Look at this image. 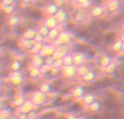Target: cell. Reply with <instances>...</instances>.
I'll use <instances>...</instances> for the list:
<instances>
[{
    "mask_svg": "<svg viewBox=\"0 0 124 119\" xmlns=\"http://www.w3.org/2000/svg\"><path fill=\"white\" fill-rule=\"evenodd\" d=\"M2 52H3V51H2V48H1V47H0V56H1V55H2Z\"/></svg>",
    "mask_w": 124,
    "mask_h": 119,
    "instance_id": "cell-50",
    "label": "cell"
},
{
    "mask_svg": "<svg viewBox=\"0 0 124 119\" xmlns=\"http://www.w3.org/2000/svg\"><path fill=\"white\" fill-rule=\"evenodd\" d=\"M60 34V30L58 28H54V29H50L49 30V34H48V38L49 39H56L57 37L59 36Z\"/></svg>",
    "mask_w": 124,
    "mask_h": 119,
    "instance_id": "cell-27",
    "label": "cell"
},
{
    "mask_svg": "<svg viewBox=\"0 0 124 119\" xmlns=\"http://www.w3.org/2000/svg\"><path fill=\"white\" fill-rule=\"evenodd\" d=\"M56 39H57L56 40L57 45L59 46H68L72 41V37L68 32H61Z\"/></svg>",
    "mask_w": 124,
    "mask_h": 119,
    "instance_id": "cell-2",
    "label": "cell"
},
{
    "mask_svg": "<svg viewBox=\"0 0 124 119\" xmlns=\"http://www.w3.org/2000/svg\"><path fill=\"white\" fill-rule=\"evenodd\" d=\"M28 75H30L31 78H38L40 76V69L38 67H35V66H31L30 69H28Z\"/></svg>",
    "mask_w": 124,
    "mask_h": 119,
    "instance_id": "cell-17",
    "label": "cell"
},
{
    "mask_svg": "<svg viewBox=\"0 0 124 119\" xmlns=\"http://www.w3.org/2000/svg\"><path fill=\"white\" fill-rule=\"evenodd\" d=\"M73 56V65L74 66H81L84 65L86 61V56L83 53H75Z\"/></svg>",
    "mask_w": 124,
    "mask_h": 119,
    "instance_id": "cell-8",
    "label": "cell"
},
{
    "mask_svg": "<svg viewBox=\"0 0 124 119\" xmlns=\"http://www.w3.org/2000/svg\"><path fill=\"white\" fill-rule=\"evenodd\" d=\"M33 41H34L35 43H41L44 41V37L40 36L38 33H36V35H35L34 38H33Z\"/></svg>",
    "mask_w": 124,
    "mask_h": 119,
    "instance_id": "cell-36",
    "label": "cell"
},
{
    "mask_svg": "<svg viewBox=\"0 0 124 119\" xmlns=\"http://www.w3.org/2000/svg\"><path fill=\"white\" fill-rule=\"evenodd\" d=\"M54 17L56 19V21L58 24H62L66 21V19H68V13H66V11L63 10V9H59V10L57 11L56 14L54 15Z\"/></svg>",
    "mask_w": 124,
    "mask_h": 119,
    "instance_id": "cell-7",
    "label": "cell"
},
{
    "mask_svg": "<svg viewBox=\"0 0 124 119\" xmlns=\"http://www.w3.org/2000/svg\"><path fill=\"white\" fill-rule=\"evenodd\" d=\"M121 47H122V42H121L120 40H118V41H116V42L112 43L111 50L113 52H120L121 51Z\"/></svg>",
    "mask_w": 124,
    "mask_h": 119,
    "instance_id": "cell-30",
    "label": "cell"
},
{
    "mask_svg": "<svg viewBox=\"0 0 124 119\" xmlns=\"http://www.w3.org/2000/svg\"><path fill=\"white\" fill-rule=\"evenodd\" d=\"M0 119H7L6 117H4L3 115H1V114H0Z\"/></svg>",
    "mask_w": 124,
    "mask_h": 119,
    "instance_id": "cell-49",
    "label": "cell"
},
{
    "mask_svg": "<svg viewBox=\"0 0 124 119\" xmlns=\"http://www.w3.org/2000/svg\"><path fill=\"white\" fill-rule=\"evenodd\" d=\"M58 10H59V6L58 4H56V3L48 4V6L46 7V9H45V11H46V13L48 14V16H54Z\"/></svg>",
    "mask_w": 124,
    "mask_h": 119,
    "instance_id": "cell-13",
    "label": "cell"
},
{
    "mask_svg": "<svg viewBox=\"0 0 124 119\" xmlns=\"http://www.w3.org/2000/svg\"><path fill=\"white\" fill-rule=\"evenodd\" d=\"M32 41L33 40H25V39H22V46H23V48H25V49H31V48L33 47Z\"/></svg>",
    "mask_w": 124,
    "mask_h": 119,
    "instance_id": "cell-35",
    "label": "cell"
},
{
    "mask_svg": "<svg viewBox=\"0 0 124 119\" xmlns=\"http://www.w3.org/2000/svg\"><path fill=\"white\" fill-rule=\"evenodd\" d=\"M37 33H38L40 36H43L44 38H47L48 37V34H49V29H48L47 27H45V26H41V27H39V29L37 30Z\"/></svg>",
    "mask_w": 124,
    "mask_h": 119,
    "instance_id": "cell-28",
    "label": "cell"
},
{
    "mask_svg": "<svg viewBox=\"0 0 124 119\" xmlns=\"http://www.w3.org/2000/svg\"><path fill=\"white\" fill-rule=\"evenodd\" d=\"M120 41L121 42H124V33H122V35L120 36Z\"/></svg>",
    "mask_w": 124,
    "mask_h": 119,
    "instance_id": "cell-46",
    "label": "cell"
},
{
    "mask_svg": "<svg viewBox=\"0 0 124 119\" xmlns=\"http://www.w3.org/2000/svg\"><path fill=\"white\" fill-rule=\"evenodd\" d=\"M44 26L45 27H47L48 29H54V28H57V26H58V23H57L56 19H54V16H48L47 19L45 20V22H44Z\"/></svg>",
    "mask_w": 124,
    "mask_h": 119,
    "instance_id": "cell-9",
    "label": "cell"
},
{
    "mask_svg": "<svg viewBox=\"0 0 124 119\" xmlns=\"http://www.w3.org/2000/svg\"><path fill=\"white\" fill-rule=\"evenodd\" d=\"M94 101H95V96L93 95L92 93H87V94H84L83 95V103L86 105V106L90 105Z\"/></svg>",
    "mask_w": 124,
    "mask_h": 119,
    "instance_id": "cell-20",
    "label": "cell"
},
{
    "mask_svg": "<svg viewBox=\"0 0 124 119\" xmlns=\"http://www.w3.org/2000/svg\"><path fill=\"white\" fill-rule=\"evenodd\" d=\"M121 51L124 52V42H122V47H121Z\"/></svg>",
    "mask_w": 124,
    "mask_h": 119,
    "instance_id": "cell-48",
    "label": "cell"
},
{
    "mask_svg": "<svg viewBox=\"0 0 124 119\" xmlns=\"http://www.w3.org/2000/svg\"><path fill=\"white\" fill-rule=\"evenodd\" d=\"M95 78H96V73L93 72V70H88V72L82 77L83 81H85V82H92V81L95 80Z\"/></svg>",
    "mask_w": 124,
    "mask_h": 119,
    "instance_id": "cell-15",
    "label": "cell"
},
{
    "mask_svg": "<svg viewBox=\"0 0 124 119\" xmlns=\"http://www.w3.org/2000/svg\"><path fill=\"white\" fill-rule=\"evenodd\" d=\"M8 24L11 27H16L20 24V17L17 15H11L8 19Z\"/></svg>",
    "mask_w": 124,
    "mask_h": 119,
    "instance_id": "cell-18",
    "label": "cell"
},
{
    "mask_svg": "<svg viewBox=\"0 0 124 119\" xmlns=\"http://www.w3.org/2000/svg\"><path fill=\"white\" fill-rule=\"evenodd\" d=\"M40 74H45V73H47V72H49L50 69H51V66H49V65H46V64H44L43 66H41L40 68Z\"/></svg>",
    "mask_w": 124,
    "mask_h": 119,
    "instance_id": "cell-39",
    "label": "cell"
},
{
    "mask_svg": "<svg viewBox=\"0 0 124 119\" xmlns=\"http://www.w3.org/2000/svg\"><path fill=\"white\" fill-rule=\"evenodd\" d=\"M106 68V72L108 73V74H112V73H114L116 72V65L114 63H110L109 65L107 66V67H105Z\"/></svg>",
    "mask_w": 124,
    "mask_h": 119,
    "instance_id": "cell-31",
    "label": "cell"
},
{
    "mask_svg": "<svg viewBox=\"0 0 124 119\" xmlns=\"http://www.w3.org/2000/svg\"><path fill=\"white\" fill-rule=\"evenodd\" d=\"M44 64H45V59H44L43 56H40L39 54H36V55L33 56V59H32V66H35V67L40 68Z\"/></svg>",
    "mask_w": 124,
    "mask_h": 119,
    "instance_id": "cell-11",
    "label": "cell"
},
{
    "mask_svg": "<svg viewBox=\"0 0 124 119\" xmlns=\"http://www.w3.org/2000/svg\"><path fill=\"white\" fill-rule=\"evenodd\" d=\"M63 56H64V54L62 53L60 50H59V49H56V51L54 52V54H52L51 58L54 59V60H60V59L63 58Z\"/></svg>",
    "mask_w": 124,
    "mask_h": 119,
    "instance_id": "cell-32",
    "label": "cell"
},
{
    "mask_svg": "<svg viewBox=\"0 0 124 119\" xmlns=\"http://www.w3.org/2000/svg\"><path fill=\"white\" fill-rule=\"evenodd\" d=\"M1 86H2V79L0 78V87H1Z\"/></svg>",
    "mask_w": 124,
    "mask_h": 119,
    "instance_id": "cell-54",
    "label": "cell"
},
{
    "mask_svg": "<svg viewBox=\"0 0 124 119\" xmlns=\"http://www.w3.org/2000/svg\"><path fill=\"white\" fill-rule=\"evenodd\" d=\"M63 77L65 79H71L76 75V66L71 65V66H63V70H62Z\"/></svg>",
    "mask_w": 124,
    "mask_h": 119,
    "instance_id": "cell-3",
    "label": "cell"
},
{
    "mask_svg": "<svg viewBox=\"0 0 124 119\" xmlns=\"http://www.w3.org/2000/svg\"><path fill=\"white\" fill-rule=\"evenodd\" d=\"M34 104L32 103V101H26L25 100V102L23 103V104L21 105V106L19 107V111H20V113L21 114H28L30 112H32V111H34Z\"/></svg>",
    "mask_w": 124,
    "mask_h": 119,
    "instance_id": "cell-6",
    "label": "cell"
},
{
    "mask_svg": "<svg viewBox=\"0 0 124 119\" xmlns=\"http://www.w3.org/2000/svg\"><path fill=\"white\" fill-rule=\"evenodd\" d=\"M21 67H22V65H21V63H20L19 61H13L12 63H11V65H10V68H11L12 72H20Z\"/></svg>",
    "mask_w": 124,
    "mask_h": 119,
    "instance_id": "cell-26",
    "label": "cell"
},
{
    "mask_svg": "<svg viewBox=\"0 0 124 119\" xmlns=\"http://www.w3.org/2000/svg\"><path fill=\"white\" fill-rule=\"evenodd\" d=\"M14 4V0H1V6L2 8L8 6H13Z\"/></svg>",
    "mask_w": 124,
    "mask_h": 119,
    "instance_id": "cell-38",
    "label": "cell"
},
{
    "mask_svg": "<svg viewBox=\"0 0 124 119\" xmlns=\"http://www.w3.org/2000/svg\"><path fill=\"white\" fill-rule=\"evenodd\" d=\"M103 8L100 6H95L92 8V10H90V15H92L93 17H100L101 15H103Z\"/></svg>",
    "mask_w": 124,
    "mask_h": 119,
    "instance_id": "cell-14",
    "label": "cell"
},
{
    "mask_svg": "<svg viewBox=\"0 0 124 119\" xmlns=\"http://www.w3.org/2000/svg\"><path fill=\"white\" fill-rule=\"evenodd\" d=\"M88 70H90V69L87 67V66H85V65H81V66H78V68L76 69V74L78 75V76L83 77L84 75H85L86 73L88 72Z\"/></svg>",
    "mask_w": 124,
    "mask_h": 119,
    "instance_id": "cell-24",
    "label": "cell"
},
{
    "mask_svg": "<svg viewBox=\"0 0 124 119\" xmlns=\"http://www.w3.org/2000/svg\"><path fill=\"white\" fill-rule=\"evenodd\" d=\"M77 119H87V118H86V117H83V116H82V117H78Z\"/></svg>",
    "mask_w": 124,
    "mask_h": 119,
    "instance_id": "cell-52",
    "label": "cell"
},
{
    "mask_svg": "<svg viewBox=\"0 0 124 119\" xmlns=\"http://www.w3.org/2000/svg\"><path fill=\"white\" fill-rule=\"evenodd\" d=\"M17 119H28L27 118V114H21L20 113V115L16 117Z\"/></svg>",
    "mask_w": 124,
    "mask_h": 119,
    "instance_id": "cell-44",
    "label": "cell"
},
{
    "mask_svg": "<svg viewBox=\"0 0 124 119\" xmlns=\"http://www.w3.org/2000/svg\"><path fill=\"white\" fill-rule=\"evenodd\" d=\"M24 80V77L22 75V73L20 72H13L10 76V82L13 86H20Z\"/></svg>",
    "mask_w": 124,
    "mask_h": 119,
    "instance_id": "cell-5",
    "label": "cell"
},
{
    "mask_svg": "<svg viewBox=\"0 0 124 119\" xmlns=\"http://www.w3.org/2000/svg\"><path fill=\"white\" fill-rule=\"evenodd\" d=\"M24 102H25V98H24L23 94H17V95L13 99V105L16 107H20Z\"/></svg>",
    "mask_w": 124,
    "mask_h": 119,
    "instance_id": "cell-19",
    "label": "cell"
},
{
    "mask_svg": "<svg viewBox=\"0 0 124 119\" xmlns=\"http://www.w3.org/2000/svg\"><path fill=\"white\" fill-rule=\"evenodd\" d=\"M112 62V60H111V58H110L109 55H102L100 59H99V63H100V65L102 66V67H107L108 65H109L110 63Z\"/></svg>",
    "mask_w": 124,
    "mask_h": 119,
    "instance_id": "cell-21",
    "label": "cell"
},
{
    "mask_svg": "<svg viewBox=\"0 0 124 119\" xmlns=\"http://www.w3.org/2000/svg\"><path fill=\"white\" fill-rule=\"evenodd\" d=\"M33 1H34V0H22V2H23L24 4H28V3H32Z\"/></svg>",
    "mask_w": 124,
    "mask_h": 119,
    "instance_id": "cell-45",
    "label": "cell"
},
{
    "mask_svg": "<svg viewBox=\"0 0 124 119\" xmlns=\"http://www.w3.org/2000/svg\"><path fill=\"white\" fill-rule=\"evenodd\" d=\"M2 10H3V12L6 13V14H12L13 11H14V6L4 7V8H2Z\"/></svg>",
    "mask_w": 124,
    "mask_h": 119,
    "instance_id": "cell-37",
    "label": "cell"
},
{
    "mask_svg": "<svg viewBox=\"0 0 124 119\" xmlns=\"http://www.w3.org/2000/svg\"><path fill=\"white\" fill-rule=\"evenodd\" d=\"M37 30L33 29V28H28V29H26L25 32H24L23 34V39H25V40H33V38H34V36L36 35Z\"/></svg>",
    "mask_w": 124,
    "mask_h": 119,
    "instance_id": "cell-16",
    "label": "cell"
},
{
    "mask_svg": "<svg viewBox=\"0 0 124 119\" xmlns=\"http://www.w3.org/2000/svg\"><path fill=\"white\" fill-rule=\"evenodd\" d=\"M107 1H108V2H110V1H113V0H107Z\"/></svg>",
    "mask_w": 124,
    "mask_h": 119,
    "instance_id": "cell-55",
    "label": "cell"
},
{
    "mask_svg": "<svg viewBox=\"0 0 124 119\" xmlns=\"http://www.w3.org/2000/svg\"><path fill=\"white\" fill-rule=\"evenodd\" d=\"M66 119H77V117L76 116H74V115H70Z\"/></svg>",
    "mask_w": 124,
    "mask_h": 119,
    "instance_id": "cell-47",
    "label": "cell"
},
{
    "mask_svg": "<svg viewBox=\"0 0 124 119\" xmlns=\"http://www.w3.org/2000/svg\"><path fill=\"white\" fill-rule=\"evenodd\" d=\"M84 20V13L83 12H78L75 14V21L76 22H81Z\"/></svg>",
    "mask_w": 124,
    "mask_h": 119,
    "instance_id": "cell-40",
    "label": "cell"
},
{
    "mask_svg": "<svg viewBox=\"0 0 124 119\" xmlns=\"http://www.w3.org/2000/svg\"><path fill=\"white\" fill-rule=\"evenodd\" d=\"M52 63H54V59H52L51 56H48L47 59H45V64H46V65L51 66Z\"/></svg>",
    "mask_w": 124,
    "mask_h": 119,
    "instance_id": "cell-42",
    "label": "cell"
},
{
    "mask_svg": "<svg viewBox=\"0 0 124 119\" xmlns=\"http://www.w3.org/2000/svg\"><path fill=\"white\" fill-rule=\"evenodd\" d=\"M36 113H35V112L34 111H32V112H30V113H28L27 114V118L28 119H35V118H36Z\"/></svg>",
    "mask_w": 124,
    "mask_h": 119,
    "instance_id": "cell-43",
    "label": "cell"
},
{
    "mask_svg": "<svg viewBox=\"0 0 124 119\" xmlns=\"http://www.w3.org/2000/svg\"><path fill=\"white\" fill-rule=\"evenodd\" d=\"M0 95H1V89H0Z\"/></svg>",
    "mask_w": 124,
    "mask_h": 119,
    "instance_id": "cell-56",
    "label": "cell"
},
{
    "mask_svg": "<svg viewBox=\"0 0 124 119\" xmlns=\"http://www.w3.org/2000/svg\"><path fill=\"white\" fill-rule=\"evenodd\" d=\"M50 90H51V87H50V85L48 82H46V83H43V85L39 87V91L40 92H43V93H49L50 92Z\"/></svg>",
    "mask_w": 124,
    "mask_h": 119,
    "instance_id": "cell-29",
    "label": "cell"
},
{
    "mask_svg": "<svg viewBox=\"0 0 124 119\" xmlns=\"http://www.w3.org/2000/svg\"><path fill=\"white\" fill-rule=\"evenodd\" d=\"M88 108H89L90 112H94V113L95 112H98L100 109V103L97 102V101H94L90 105H88Z\"/></svg>",
    "mask_w": 124,
    "mask_h": 119,
    "instance_id": "cell-25",
    "label": "cell"
},
{
    "mask_svg": "<svg viewBox=\"0 0 124 119\" xmlns=\"http://www.w3.org/2000/svg\"><path fill=\"white\" fill-rule=\"evenodd\" d=\"M76 2L83 8H87L90 3H92V0H76Z\"/></svg>",
    "mask_w": 124,
    "mask_h": 119,
    "instance_id": "cell-34",
    "label": "cell"
},
{
    "mask_svg": "<svg viewBox=\"0 0 124 119\" xmlns=\"http://www.w3.org/2000/svg\"><path fill=\"white\" fill-rule=\"evenodd\" d=\"M8 119H17V118L16 117H9Z\"/></svg>",
    "mask_w": 124,
    "mask_h": 119,
    "instance_id": "cell-53",
    "label": "cell"
},
{
    "mask_svg": "<svg viewBox=\"0 0 124 119\" xmlns=\"http://www.w3.org/2000/svg\"><path fill=\"white\" fill-rule=\"evenodd\" d=\"M62 63H63V66L73 65V56L71 55V54H65V55L62 58Z\"/></svg>",
    "mask_w": 124,
    "mask_h": 119,
    "instance_id": "cell-22",
    "label": "cell"
},
{
    "mask_svg": "<svg viewBox=\"0 0 124 119\" xmlns=\"http://www.w3.org/2000/svg\"><path fill=\"white\" fill-rule=\"evenodd\" d=\"M56 49H57V48H54V46H51V45L43 46L40 52H39V55L43 56L44 59L48 58V56H52V54H54V52L56 51Z\"/></svg>",
    "mask_w": 124,
    "mask_h": 119,
    "instance_id": "cell-4",
    "label": "cell"
},
{
    "mask_svg": "<svg viewBox=\"0 0 124 119\" xmlns=\"http://www.w3.org/2000/svg\"><path fill=\"white\" fill-rule=\"evenodd\" d=\"M41 48H43V46H41V43H35L33 45V47L31 48V52H32L33 55H36V54H39V52H40Z\"/></svg>",
    "mask_w": 124,
    "mask_h": 119,
    "instance_id": "cell-23",
    "label": "cell"
},
{
    "mask_svg": "<svg viewBox=\"0 0 124 119\" xmlns=\"http://www.w3.org/2000/svg\"><path fill=\"white\" fill-rule=\"evenodd\" d=\"M0 114H1V115H3L4 117L8 119L9 117H10V115H11V112L9 111V109H2V111L0 112Z\"/></svg>",
    "mask_w": 124,
    "mask_h": 119,
    "instance_id": "cell-41",
    "label": "cell"
},
{
    "mask_svg": "<svg viewBox=\"0 0 124 119\" xmlns=\"http://www.w3.org/2000/svg\"><path fill=\"white\" fill-rule=\"evenodd\" d=\"M120 6H121V3H120V1H119V0H113V1L108 2L107 10H108V12L113 13V12H116V11L119 10Z\"/></svg>",
    "mask_w": 124,
    "mask_h": 119,
    "instance_id": "cell-12",
    "label": "cell"
},
{
    "mask_svg": "<svg viewBox=\"0 0 124 119\" xmlns=\"http://www.w3.org/2000/svg\"><path fill=\"white\" fill-rule=\"evenodd\" d=\"M63 66V63H62V59L60 60H54V63H52V65H51V67L52 68H60Z\"/></svg>",
    "mask_w": 124,
    "mask_h": 119,
    "instance_id": "cell-33",
    "label": "cell"
},
{
    "mask_svg": "<svg viewBox=\"0 0 124 119\" xmlns=\"http://www.w3.org/2000/svg\"><path fill=\"white\" fill-rule=\"evenodd\" d=\"M32 103L34 104V106H41L47 102V94L43 93L40 91H37L33 94L32 96Z\"/></svg>",
    "mask_w": 124,
    "mask_h": 119,
    "instance_id": "cell-1",
    "label": "cell"
},
{
    "mask_svg": "<svg viewBox=\"0 0 124 119\" xmlns=\"http://www.w3.org/2000/svg\"><path fill=\"white\" fill-rule=\"evenodd\" d=\"M85 94V89L82 86H76L72 89V96L74 99H79L83 98V95Z\"/></svg>",
    "mask_w": 124,
    "mask_h": 119,
    "instance_id": "cell-10",
    "label": "cell"
},
{
    "mask_svg": "<svg viewBox=\"0 0 124 119\" xmlns=\"http://www.w3.org/2000/svg\"><path fill=\"white\" fill-rule=\"evenodd\" d=\"M121 28H122V32L124 33V23L122 24V26H121Z\"/></svg>",
    "mask_w": 124,
    "mask_h": 119,
    "instance_id": "cell-51",
    "label": "cell"
}]
</instances>
